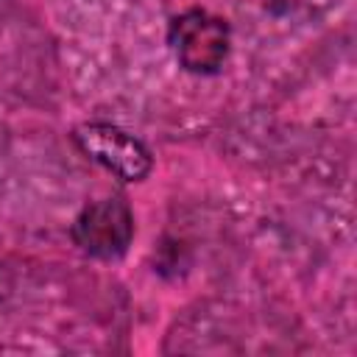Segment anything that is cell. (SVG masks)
Listing matches in <instances>:
<instances>
[{"mask_svg":"<svg viewBox=\"0 0 357 357\" xmlns=\"http://www.w3.org/2000/svg\"><path fill=\"white\" fill-rule=\"evenodd\" d=\"M167 45L181 70L192 75H215L231 50V28L206 8H187L167 25Z\"/></svg>","mask_w":357,"mask_h":357,"instance_id":"6da1fadb","label":"cell"},{"mask_svg":"<svg viewBox=\"0 0 357 357\" xmlns=\"http://www.w3.org/2000/svg\"><path fill=\"white\" fill-rule=\"evenodd\" d=\"M73 142L81 148V153H86L95 165H100L120 181L137 184L145 181L153 170L151 148L114 123L106 120L81 123L73 131Z\"/></svg>","mask_w":357,"mask_h":357,"instance_id":"7a4b0ae2","label":"cell"},{"mask_svg":"<svg viewBox=\"0 0 357 357\" xmlns=\"http://www.w3.org/2000/svg\"><path fill=\"white\" fill-rule=\"evenodd\" d=\"M134 212L123 195H103L89 201L73 220V243L95 259H120L134 243Z\"/></svg>","mask_w":357,"mask_h":357,"instance_id":"3957f363","label":"cell"}]
</instances>
